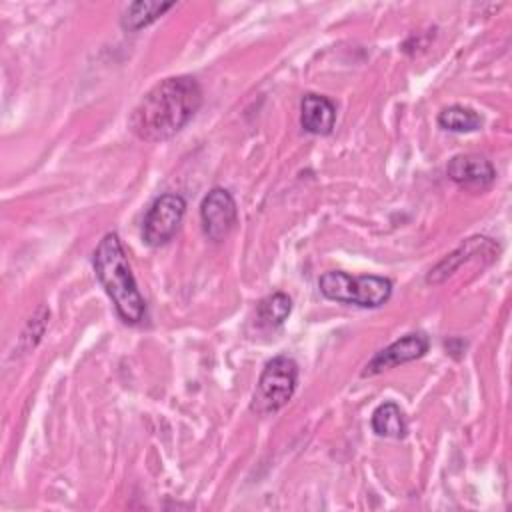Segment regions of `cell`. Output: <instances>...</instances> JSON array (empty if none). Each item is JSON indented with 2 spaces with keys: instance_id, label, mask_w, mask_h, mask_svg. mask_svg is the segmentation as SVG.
I'll use <instances>...</instances> for the list:
<instances>
[{
  "instance_id": "obj_1",
  "label": "cell",
  "mask_w": 512,
  "mask_h": 512,
  "mask_svg": "<svg viewBox=\"0 0 512 512\" xmlns=\"http://www.w3.org/2000/svg\"><path fill=\"white\" fill-rule=\"evenodd\" d=\"M202 88L192 76H170L152 86L134 106L128 128L144 142L176 136L200 110Z\"/></svg>"
},
{
  "instance_id": "obj_2",
  "label": "cell",
  "mask_w": 512,
  "mask_h": 512,
  "mask_svg": "<svg viewBox=\"0 0 512 512\" xmlns=\"http://www.w3.org/2000/svg\"><path fill=\"white\" fill-rule=\"evenodd\" d=\"M92 266L98 282L110 296L118 316L126 324L142 322L146 316V300L138 290L126 250L116 232H108L102 236L92 254Z\"/></svg>"
},
{
  "instance_id": "obj_3",
  "label": "cell",
  "mask_w": 512,
  "mask_h": 512,
  "mask_svg": "<svg viewBox=\"0 0 512 512\" xmlns=\"http://www.w3.org/2000/svg\"><path fill=\"white\" fill-rule=\"evenodd\" d=\"M320 294L334 302L354 304L360 308H378L386 304L392 296V282L384 276L364 274L350 276L342 270L324 272L318 278Z\"/></svg>"
},
{
  "instance_id": "obj_4",
  "label": "cell",
  "mask_w": 512,
  "mask_h": 512,
  "mask_svg": "<svg viewBox=\"0 0 512 512\" xmlns=\"http://www.w3.org/2000/svg\"><path fill=\"white\" fill-rule=\"evenodd\" d=\"M298 386V364L294 358L280 354L266 362L252 394V412L268 416L288 404Z\"/></svg>"
},
{
  "instance_id": "obj_5",
  "label": "cell",
  "mask_w": 512,
  "mask_h": 512,
  "mask_svg": "<svg viewBox=\"0 0 512 512\" xmlns=\"http://www.w3.org/2000/svg\"><path fill=\"white\" fill-rule=\"evenodd\" d=\"M184 212H186V200L180 194H176V192L160 194L150 204V208L144 216L142 240L152 248L164 246L178 232Z\"/></svg>"
},
{
  "instance_id": "obj_6",
  "label": "cell",
  "mask_w": 512,
  "mask_h": 512,
  "mask_svg": "<svg viewBox=\"0 0 512 512\" xmlns=\"http://www.w3.org/2000/svg\"><path fill=\"white\" fill-rule=\"evenodd\" d=\"M202 230L212 242H222L230 236L238 222V208L226 188H212L200 204Z\"/></svg>"
},
{
  "instance_id": "obj_7",
  "label": "cell",
  "mask_w": 512,
  "mask_h": 512,
  "mask_svg": "<svg viewBox=\"0 0 512 512\" xmlns=\"http://www.w3.org/2000/svg\"><path fill=\"white\" fill-rule=\"evenodd\" d=\"M430 348V340L424 332H410L404 334L402 338L394 340L390 346L382 348L380 352H376L372 356V360L366 364V368L362 370V376H376L392 366L398 364H406L412 360L422 358Z\"/></svg>"
},
{
  "instance_id": "obj_8",
  "label": "cell",
  "mask_w": 512,
  "mask_h": 512,
  "mask_svg": "<svg viewBox=\"0 0 512 512\" xmlns=\"http://www.w3.org/2000/svg\"><path fill=\"white\" fill-rule=\"evenodd\" d=\"M446 174L452 182L468 190H488L496 180V170L490 160L480 154H456L446 164Z\"/></svg>"
},
{
  "instance_id": "obj_9",
  "label": "cell",
  "mask_w": 512,
  "mask_h": 512,
  "mask_svg": "<svg viewBox=\"0 0 512 512\" xmlns=\"http://www.w3.org/2000/svg\"><path fill=\"white\" fill-rule=\"evenodd\" d=\"M336 122V104L322 94H304L300 102V126L314 136H328Z\"/></svg>"
},
{
  "instance_id": "obj_10",
  "label": "cell",
  "mask_w": 512,
  "mask_h": 512,
  "mask_svg": "<svg viewBox=\"0 0 512 512\" xmlns=\"http://www.w3.org/2000/svg\"><path fill=\"white\" fill-rule=\"evenodd\" d=\"M484 250H496V244L486 238V236H472L468 240H464L454 252H450L446 258H442L426 276V282L430 284H438L442 280H446L462 262H466L470 256L484 252Z\"/></svg>"
},
{
  "instance_id": "obj_11",
  "label": "cell",
  "mask_w": 512,
  "mask_h": 512,
  "mask_svg": "<svg viewBox=\"0 0 512 512\" xmlns=\"http://www.w3.org/2000/svg\"><path fill=\"white\" fill-rule=\"evenodd\" d=\"M370 426L374 430L376 436H384V438H404L408 432V422L406 416L402 412V408L396 402H382L370 418Z\"/></svg>"
},
{
  "instance_id": "obj_12",
  "label": "cell",
  "mask_w": 512,
  "mask_h": 512,
  "mask_svg": "<svg viewBox=\"0 0 512 512\" xmlns=\"http://www.w3.org/2000/svg\"><path fill=\"white\" fill-rule=\"evenodd\" d=\"M170 8H174V2H150V0L132 2L124 8V12L120 16V26L128 32H138V30L150 26L154 20H158Z\"/></svg>"
},
{
  "instance_id": "obj_13",
  "label": "cell",
  "mask_w": 512,
  "mask_h": 512,
  "mask_svg": "<svg viewBox=\"0 0 512 512\" xmlns=\"http://www.w3.org/2000/svg\"><path fill=\"white\" fill-rule=\"evenodd\" d=\"M438 124L444 130L464 134V132L480 130L482 124H484V118L474 108H468V106H462V104H454V106L444 108L438 114Z\"/></svg>"
},
{
  "instance_id": "obj_14",
  "label": "cell",
  "mask_w": 512,
  "mask_h": 512,
  "mask_svg": "<svg viewBox=\"0 0 512 512\" xmlns=\"http://www.w3.org/2000/svg\"><path fill=\"white\" fill-rule=\"evenodd\" d=\"M292 300L284 292H274L258 302L256 320L264 328H278L290 314Z\"/></svg>"
},
{
  "instance_id": "obj_15",
  "label": "cell",
  "mask_w": 512,
  "mask_h": 512,
  "mask_svg": "<svg viewBox=\"0 0 512 512\" xmlns=\"http://www.w3.org/2000/svg\"><path fill=\"white\" fill-rule=\"evenodd\" d=\"M48 318H50V310L46 306H40L36 310V314L28 320L24 332L20 334V352L34 348L40 342V338L48 326Z\"/></svg>"
}]
</instances>
